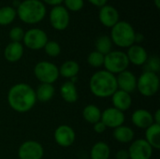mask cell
<instances>
[{"instance_id": "17", "label": "cell", "mask_w": 160, "mask_h": 159, "mask_svg": "<svg viewBox=\"0 0 160 159\" xmlns=\"http://www.w3.org/2000/svg\"><path fill=\"white\" fill-rule=\"evenodd\" d=\"M132 124L141 129H146L154 124L153 114L145 109H138L133 112L131 115Z\"/></svg>"}, {"instance_id": "31", "label": "cell", "mask_w": 160, "mask_h": 159, "mask_svg": "<svg viewBox=\"0 0 160 159\" xmlns=\"http://www.w3.org/2000/svg\"><path fill=\"white\" fill-rule=\"evenodd\" d=\"M142 67H143V71L154 72L158 74L160 70V59L156 55L148 57L147 61Z\"/></svg>"}, {"instance_id": "29", "label": "cell", "mask_w": 160, "mask_h": 159, "mask_svg": "<svg viewBox=\"0 0 160 159\" xmlns=\"http://www.w3.org/2000/svg\"><path fill=\"white\" fill-rule=\"evenodd\" d=\"M104 56L105 55H103L102 53L97 51H93L87 56V63L92 67H95V68L101 67H103V64H104Z\"/></svg>"}, {"instance_id": "27", "label": "cell", "mask_w": 160, "mask_h": 159, "mask_svg": "<svg viewBox=\"0 0 160 159\" xmlns=\"http://www.w3.org/2000/svg\"><path fill=\"white\" fill-rule=\"evenodd\" d=\"M17 17L16 9L10 6H4L0 7V25L6 26L12 23Z\"/></svg>"}, {"instance_id": "2", "label": "cell", "mask_w": 160, "mask_h": 159, "mask_svg": "<svg viewBox=\"0 0 160 159\" xmlns=\"http://www.w3.org/2000/svg\"><path fill=\"white\" fill-rule=\"evenodd\" d=\"M89 90L96 97H111L118 90L116 76L105 69L95 72L89 80Z\"/></svg>"}, {"instance_id": "7", "label": "cell", "mask_w": 160, "mask_h": 159, "mask_svg": "<svg viewBox=\"0 0 160 159\" xmlns=\"http://www.w3.org/2000/svg\"><path fill=\"white\" fill-rule=\"evenodd\" d=\"M34 75L40 83L53 84L59 78L58 67L49 61H40L34 67Z\"/></svg>"}, {"instance_id": "35", "label": "cell", "mask_w": 160, "mask_h": 159, "mask_svg": "<svg viewBox=\"0 0 160 159\" xmlns=\"http://www.w3.org/2000/svg\"><path fill=\"white\" fill-rule=\"evenodd\" d=\"M114 159H129V154L128 151L126 149H121L118 150L117 153L115 154Z\"/></svg>"}, {"instance_id": "40", "label": "cell", "mask_w": 160, "mask_h": 159, "mask_svg": "<svg viewBox=\"0 0 160 159\" xmlns=\"http://www.w3.org/2000/svg\"><path fill=\"white\" fill-rule=\"evenodd\" d=\"M154 4L156 5L157 8L159 9L160 8V0H154Z\"/></svg>"}, {"instance_id": "23", "label": "cell", "mask_w": 160, "mask_h": 159, "mask_svg": "<svg viewBox=\"0 0 160 159\" xmlns=\"http://www.w3.org/2000/svg\"><path fill=\"white\" fill-rule=\"evenodd\" d=\"M58 69L60 76L71 80L72 78L77 77V75L79 74L80 65L74 60H67L60 66V67H58Z\"/></svg>"}, {"instance_id": "18", "label": "cell", "mask_w": 160, "mask_h": 159, "mask_svg": "<svg viewBox=\"0 0 160 159\" xmlns=\"http://www.w3.org/2000/svg\"><path fill=\"white\" fill-rule=\"evenodd\" d=\"M112 107L125 112L126 111L129 110L132 105V97L131 95L124 92L122 90H117L113 93L111 97Z\"/></svg>"}, {"instance_id": "30", "label": "cell", "mask_w": 160, "mask_h": 159, "mask_svg": "<svg viewBox=\"0 0 160 159\" xmlns=\"http://www.w3.org/2000/svg\"><path fill=\"white\" fill-rule=\"evenodd\" d=\"M45 53L50 57H57L61 53V46L57 41L48 40L43 48Z\"/></svg>"}, {"instance_id": "9", "label": "cell", "mask_w": 160, "mask_h": 159, "mask_svg": "<svg viewBox=\"0 0 160 159\" xmlns=\"http://www.w3.org/2000/svg\"><path fill=\"white\" fill-rule=\"evenodd\" d=\"M49 20L52 27L56 31H64L66 30L70 22V14L69 11L63 6H55L52 7L50 14Z\"/></svg>"}, {"instance_id": "6", "label": "cell", "mask_w": 160, "mask_h": 159, "mask_svg": "<svg viewBox=\"0 0 160 159\" xmlns=\"http://www.w3.org/2000/svg\"><path fill=\"white\" fill-rule=\"evenodd\" d=\"M159 87L160 80L157 73L143 71L137 79V90L145 97L155 96L158 92Z\"/></svg>"}, {"instance_id": "4", "label": "cell", "mask_w": 160, "mask_h": 159, "mask_svg": "<svg viewBox=\"0 0 160 159\" xmlns=\"http://www.w3.org/2000/svg\"><path fill=\"white\" fill-rule=\"evenodd\" d=\"M136 32L134 27L126 21H119L111 28V39L112 44L119 48H129L135 44Z\"/></svg>"}, {"instance_id": "3", "label": "cell", "mask_w": 160, "mask_h": 159, "mask_svg": "<svg viewBox=\"0 0 160 159\" xmlns=\"http://www.w3.org/2000/svg\"><path fill=\"white\" fill-rule=\"evenodd\" d=\"M19 19L26 24H37L43 21L47 10L45 4L40 0H23L16 9Z\"/></svg>"}, {"instance_id": "12", "label": "cell", "mask_w": 160, "mask_h": 159, "mask_svg": "<svg viewBox=\"0 0 160 159\" xmlns=\"http://www.w3.org/2000/svg\"><path fill=\"white\" fill-rule=\"evenodd\" d=\"M53 138L57 145L63 148H68L73 145V143L75 142L76 133L70 126L61 125L55 128Z\"/></svg>"}, {"instance_id": "8", "label": "cell", "mask_w": 160, "mask_h": 159, "mask_svg": "<svg viewBox=\"0 0 160 159\" xmlns=\"http://www.w3.org/2000/svg\"><path fill=\"white\" fill-rule=\"evenodd\" d=\"M48 40V36L44 30L40 28H31L24 32L22 45L30 50L38 51L44 48Z\"/></svg>"}, {"instance_id": "15", "label": "cell", "mask_w": 160, "mask_h": 159, "mask_svg": "<svg viewBox=\"0 0 160 159\" xmlns=\"http://www.w3.org/2000/svg\"><path fill=\"white\" fill-rule=\"evenodd\" d=\"M120 15L117 10L113 6L111 5H105L101 7H99L98 11V20L102 25L105 27L112 28L120 20Z\"/></svg>"}, {"instance_id": "1", "label": "cell", "mask_w": 160, "mask_h": 159, "mask_svg": "<svg viewBox=\"0 0 160 159\" xmlns=\"http://www.w3.org/2000/svg\"><path fill=\"white\" fill-rule=\"evenodd\" d=\"M8 106L18 113H25L31 111L37 103L35 89L24 82L12 85L7 95Z\"/></svg>"}, {"instance_id": "20", "label": "cell", "mask_w": 160, "mask_h": 159, "mask_svg": "<svg viewBox=\"0 0 160 159\" xmlns=\"http://www.w3.org/2000/svg\"><path fill=\"white\" fill-rule=\"evenodd\" d=\"M60 96L67 103H75L79 99V94L76 84L68 81L60 87Z\"/></svg>"}, {"instance_id": "24", "label": "cell", "mask_w": 160, "mask_h": 159, "mask_svg": "<svg viewBox=\"0 0 160 159\" xmlns=\"http://www.w3.org/2000/svg\"><path fill=\"white\" fill-rule=\"evenodd\" d=\"M37 101L48 102L52 99L55 94V88L53 84L49 83H40L35 90Z\"/></svg>"}, {"instance_id": "32", "label": "cell", "mask_w": 160, "mask_h": 159, "mask_svg": "<svg viewBox=\"0 0 160 159\" xmlns=\"http://www.w3.org/2000/svg\"><path fill=\"white\" fill-rule=\"evenodd\" d=\"M24 36V30L20 26H14L9 30L8 37L11 42H22Z\"/></svg>"}, {"instance_id": "41", "label": "cell", "mask_w": 160, "mask_h": 159, "mask_svg": "<svg viewBox=\"0 0 160 159\" xmlns=\"http://www.w3.org/2000/svg\"><path fill=\"white\" fill-rule=\"evenodd\" d=\"M113 159H114V158H113Z\"/></svg>"}, {"instance_id": "37", "label": "cell", "mask_w": 160, "mask_h": 159, "mask_svg": "<svg viewBox=\"0 0 160 159\" xmlns=\"http://www.w3.org/2000/svg\"><path fill=\"white\" fill-rule=\"evenodd\" d=\"M64 0H42V2L46 5H49L51 7H55V6H59L63 4Z\"/></svg>"}, {"instance_id": "5", "label": "cell", "mask_w": 160, "mask_h": 159, "mask_svg": "<svg viewBox=\"0 0 160 159\" xmlns=\"http://www.w3.org/2000/svg\"><path fill=\"white\" fill-rule=\"evenodd\" d=\"M129 61L127 53L122 51H112L104 56L103 67L108 72L117 75L128 68Z\"/></svg>"}, {"instance_id": "34", "label": "cell", "mask_w": 160, "mask_h": 159, "mask_svg": "<svg viewBox=\"0 0 160 159\" xmlns=\"http://www.w3.org/2000/svg\"><path fill=\"white\" fill-rule=\"evenodd\" d=\"M93 129H94V131H95L96 133H98V134H102V133H104V132L106 131L107 127H106V126H105L101 121H98V123H96V124L93 125Z\"/></svg>"}, {"instance_id": "19", "label": "cell", "mask_w": 160, "mask_h": 159, "mask_svg": "<svg viewBox=\"0 0 160 159\" xmlns=\"http://www.w3.org/2000/svg\"><path fill=\"white\" fill-rule=\"evenodd\" d=\"M24 47L22 42H9L4 50V57L9 63H17L23 55Z\"/></svg>"}, {"instance_id": "28", "label": "cell", "mask_w": 160, "mask_h": 159, "mask_svg": "<svg viewBox=\"0 0 160 159\" xmlns=\"http://www.w3.org/2000/svg\"><path fill=\"white\" fill-rule=\"evenodd\" d=\"M112 41L110 37V36L103 35L100 36L97 38L95 46H96V51L102 53L103 55L108 54L110 52L112 51Z\"/></svg>"}, {"instance_id": "22", "label": "cell", "mask_w": 160, "mask_h": 159, "mask_svg": "<svg viewBox=\"0 0 160 159\" xmlns=\"http://www.w3.org/2000/svg\"><path fill=\"white\" fill-rule=\"evenodd\" d=\"M144 140L154 150H158L160 148V125L154 123L147 127L145 129Z\"/></svg>"}, {"instance_id": "10", "label": "cell", "mask_w": 160, "mask_h": 159, "mask_svg": "<svg viewBox=\"0 0 160 159\" xmlns=\"http://www.w3.org/2000/svg\"><path fill=\"white\" fill-rule=\"evenodd\" d=\"M44 148L37 141L23 142L18 149V157L20 159H42Z\"/></svg>"}, {"instance_id": "14", "label": "cell", "mask_w": 160, "mask_h": 159, "mask_svg": "<svg viewBox=\"0 0 160 159\" xmlns=\"http://www.w3.org/2000/svg\"><path fill=\"white\" fill-rule=\"evenodd\" d=\"M116 82L119 90L127 92L130 95L137 90V77L128 69L117 74Z\"/></svg>"}, {"instance_id": "11", "label": "cell", "mask_w": 160, "mask_h": 159, "mask_svg": "<svg viewBox=\"0 0 160 159\" xmlns=\"http://www.w3.org/2000/svg\"><path fill=\"white\" fill-rule=\"evenodd\" d=\"M128 151L129 159H151L154 149L144 139H138L130 142Z\"/></svg>"}, {"instance_id": "36", "label": "cell", "mask_w": 160, "mask_h": 159, "mask_svg": "<svg viewBox=\"0 0 160 159\" xmlns=\"http://www.w3.org/2000/svg\"><path fill=\"white\" fill-rule=\"evenodd\" d=\"M90 4L94 5L95 7H101L105 5H107L108 3V0H87Z\"/></svg>"}, {"instance_id": "33", "label": "cell", "mask_w": 160, "mask_h": 159, "mask_svg": "<svg viewBox=\"0 0 160 159\" xmlns=\"http://www.w3.org/2000/svg\"><path fill=\"white\" fill-rule=\"evenodd\" d=\"M64 7L68 11H80L84 6V0H64Z\"/></svg>"}, {"instance_id": "38", "label": "cell", "mask_w": 160, "mask_h": 159, "mask_svg": "<svg viewBox=\"0 0 160 159\" xmlns=\"http://www.w3.org/2000/svg\"><path fill=\"white\" fill-rule=\"evenodd\" d=\"M153 120L155 124H158L160 125V110H157L156 112L153 114Z\"/></svg>"}, {"instance_id": "21", "label": "cell", "mask_w": 160, "mask_h": 159, "mask_svg": "<svg viewBox=\"0 0 160 159\" xmlns=\"http://www.w3.org/2000/svg\"><path fill=\"white\" fill-rule=\"evenodd\" d=\"M112 136L114 140L120 143H130L135 137L134 130L128 126H120L113 129Z\"/></svg>"}, {"instance_id": "16", "label": "cell", "mask_w": 160, "mask_h": 159, "mask_svg": "<svg viewBox=\"0 0 160 159\" xmlns=\"http://www.w3.org/2000/svg\"><path fill=\"white\" fill-rule=\"evenodd\" d=\"M126 53L129 64L134 66H143L149 57L147 51L139 44H133L128 48V52Z\"/></svg>"}, {"instance_id": "25", "label": "cell", "mask_w": 160, "mask_h": 159, "mask_svg": "<svg viewBox=\"0 0 160 159\" xmlns=\"http://www.w3.org/2000/svg\"><path fill=\"white\" fill-rule=\"evenodd\" d=\"M111 148L104 142H96L90 150L91 159H110Z\"/></svg>"}, {"instance_id": "39", "label": "cell", "mask_w": 160, "mask_h": 159, "mask_svg": "<svg viewBox=\"0 0 160 159\" xmlns=\"http://www.w3.org/2000/svg\"><path fill=\"white\" fill-rule=\"evenodd\" d=\"M144 40V37H143V35L142 34V33H136V35H135V44L136 43H141V42H142Z\"/></svg>"}, {"instance_id": "26", "label": "cell", "mask_w": 160, "mask_h": 159, "mask_svg": "<svg viewBox=\"0 0 160 159\" xmlns=\"http://www.w3.org/2000/svg\"><path fill=\"white\" fill-rule=\"evenodd\" d=\"M102 111L95 104H88L82 110V118L89 124L94 125L100 121Z\"/></svg>"}, {"instance_id": "13", "label": "cell", "mask_w": 160, "mask_h": 159, "mask_svg": "<svg viewBox=\"0 0 160 159\" xmlns=\"http://www.w3.org/2000/svg\"><path fill=\"white\" fill-rule=\"evenodd\" d=\"M100 121L106 126L107 128H116L120 126H123L126 121V115L123 112L110 107L105 109L101 112Z\"/></svg>"}]
</instances>
